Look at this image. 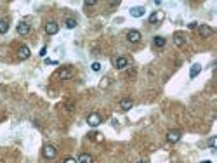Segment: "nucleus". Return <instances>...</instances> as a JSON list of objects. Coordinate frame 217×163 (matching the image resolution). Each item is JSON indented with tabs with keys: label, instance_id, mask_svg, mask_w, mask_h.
I'll use <instances>...</instances> for the list:
<instances>
[{
	"label": "nucleus",
	"instance_id": "12",
	"mask_svg": "<svg viewBox=\"0 0 217 163\" xmlns=\"http://www.w3.org/2000/svg\"><path fill=\"white\" fill-rule=\"evenodd\" d=\"M174 44L177 45V47H182V45L186 44V37H184V33H181V31L174 33Z\"/></svg>",
	"mask_w": 217,
	"mask_h": 163
},
{
	"label": "nucleus",
	"instance_id": "25",
	"mask_svg": "<svg viewBox=\"0 0 217 163\" xmlns=\"http://www.w3.org/2000/svg\"><path fill=\"white\" fill-rule=\"evenodd\" d=\"M45 64H57V61H54V59H45Z\"/></svg>",
	"mask_w": 217,
	"mask_h": 163
},
{
	"label": "nucleus",
	"instance_id": "20",
	"mask_svg": "<svg viewBox=\"0 0 217 163\" xmlns=\"http://www.w3.org/2000/svg\"><path fill=\"white\" fill-rule=\"evenodd\" d=\"M92 70L94 71H101V63H97V61H96V63H92Z\"/></svg>",
	"mask_w": 217,
	"mask_h": 163
},
{
	"label": "nucleus",
	"instance_id": "15",
	"mask_svg": "<svg viewBox=\"0 0 217 163\" xmlns=\"http://www.w3.org/2000/svg\"><path fill=\"white\" fill-rule=\"evenodd\" d=\"M144 12H146L144 7H132V9H130V16L132 17H142Z\"/></svg>",
	"mask_w": 217,
	"mask_h": 163
},
{
	"label": "nucleus",
	"instance_id": "3",
	"mask_svg": "<svg viewBox=\"0 0 217 163\" xmlns=\"http://www.w3.org/2000/svg\"><path fill=\"white\" fill-rule=\"evenodd\" d=\"M113 66L116 70H125V68L129 66V59H127L125 56H118V57L113 59Z\"/></svg>",
	"mask_w": 217,
	"mask_h": 163
},
{
	"label": "nucleus",
	"instance_id": "16",
	"mask_svg": "<svg viewBox=\"0 0 217 163\" xmlns=\"http://www.w3.org/2000/svg\"><path fill=\"white\" fill-rule=\"evenodd\" d=\"M165 44H167V40L163 37H160V35H156V37L153 38V45L156 47V49H162V47H165Z\"/></svg>",
	"mask_w": 217,
	"mask_h": 163
},
{
	"label": "nucleus",
	"instance_id": "21",
	"mask_svg": "<svg viewBox=\"0 0 217 163\" xmlns=\"http://www.w3.org/2000/svg\"><path fill=\"white\" fill-rule=\"evenodd\" d=\"M96 4H97L96 0H87V2H85V4H83V5H85V7H94V5H96Z\"/></svg>",
	"mask_w": 217,
	"mask_h": 163
},
{
	"label": "nucleus",
	"instance_id": "14",
	"mask_svg": "<svg viewBox=\"0 0 217 163\" xmlns=\"http://www.w3.org/2000/svg\"><path fill=\"white\" fill-rule=\"evenodd\" d=\"M76 161H78V163H94V158L90 156L89 153H80Z\"/></svg>",
	"mask_w": 217,
	"mask_h": 163
},
{
	"label": "nucleus",
	"instance_id": "6",
	"mask_svg": "<svg viewBox=\"0 0 217 163\" xmlns=\"http://www.w3.org/2000/svg\"><path fill=\"white\" fill-rule=\"evenodd\" d=\"M163 17H165L163 11H155L151 16H149V19H148V21L151 23V24H156V23H162L163 21Z\"/></svg>",
	"mask_w": 217,
	"mask_h": 163
},
{
	"label": "nucleus",
	"instance_id": "4",
	"mask_svg": "<svg viewBox=\"0 0 217 163\" xmlns=\"http://www.w3.org/2000/svg\"><path fill=\"white\" fill-rule=\"evenodd\" d=\"M198 33L201 38H208L214 35V28H210L208 24H198Z\"/></svg>",
	"mask_w": 217,
	"mask_h": 163
},
{
	"label": "nucleus",
	"instance_id": "2",
	"mask_svg": "<svg viewBox=\"0 0 217 163\" xmlns=\"http://www.w3.org/2000/svg\"><path fill=\"white\" fill-rule=\"evenodd\" d=\"M42 154H43V158H47V160H54L56 154H57V149H56L52 144H47V146H43Z\"/></svg>",
	"mask_w": 217,
	"mask_h": 163
},
{
	"label": "nucleus",
	"instance_id": "5",
	"mask_svg": "<svg viewBox=\"0 0 217 163\" xmlns=\"http://www.w3.org/2000/svg\"><path fill=\"white\" fill-rule=\"evenodd\" d=\"M101 121H103V118H101V114L99 113H90L89 116H87V123L90 127H99L101 125Z\"/></svg>",
	"mask_w": 217,
	"mask_h": 163
},
{
	"label": "nucleus",
	"instance_id": "11",
	"mask_svg": "<svg viewBox=\"0 0 217 163\" xmlns=\"http://www.w3.org/2000/svg\"><path fill=\"white\" fill-rule=\"evenodd\" d=\"M30 54H31V52H30V47H28V45H21V47L17 49V57H19L21 61L28 59V57H30Z\"/></svg>",
	"mask_w": 217,
	"mask_h": 163
},
{
	"label": "nucleus",
	"instance_id": "1",
	"mask_svg": "<svg viewBox=\"0 0 217 163\" xmlns=\"http://www.w3.org/2000/svg\"><path fill=\"white\" fill-rule=\"evenodd\" d=\"M71 76H73V70L71 68H61V70L56 71L54 78H57V80H70Z\"/></svg>",
	"mask_w": 217,
	"mask_h": 163
},
{
	"label": "nucleus",
	"instance_id": "19",
	"mask_svg": "<svg viewBox=\"0 0 217 163\" xmlns=\"http://www.w3.org/2000/svg\"><path fill=\"white\" fill-rule=\"evenodd\" d=\"M64 24H66V28H68V30H73V28L76 26V19H73V17H68V19L64 21Z\"/></svg>",
	"mask_w": 217,
	"mask_h": 163
},
{
	"label": "nucleus",
	"instance_id": "13",
	"mask_svg": "<svg viewBox=\"0 0 217 163\" xmlns=\"http://www.w3.org/2000/svg\"><path fill=\"white\" fill-rule=\"evenodd\" d=\"M130 108H134V101H132V99H122V101H120V109H122V111H129Z\"/></svg>",
	"mask_w": 217,
	"mask_h": 163
},
{
	"label": "nucleus",
	"instance_id": "18",
	"mask_svg": "<svg viewBox=\"0 0 217 163\" xmlns=\"http://www.w3.org/2000/svg\"><path fill=\"white\" fill-rule=\"evenodd\" d=\"M7 31H9V21L7 19H0V33L4 35Z\"/></svg>",
	"mask_w": 217,
	"mask_h": 163
},
{
	"label": "nucleus",
	"instance_id": "9",
	"mask_svg": "<svg viewBox=\"0 0 217 163\" xmlns=\"http://www.w3.org/2000/svg\"><path fill=\"white\" fill-rule=\"evenodd\" d=\"M30 30H31V26H30L26 21H21V23L16 26L17 35H28V33H30Z\"/></svg>",
	"mask_w": 217,
	"mask_h": 163
},
{
	"label": "nucleus",
	"instance_id": "8",
	"mask_svg": "<svg viewBox=\"0 0 217 163\" xmlns=\"http://www.w3.org/2000/svg\"><path fill=\"white\" fill-rule=\"evenodd\" d=\"M127 40H129L130 44H137L139 40H141V31H137V30H130L127 33Z\"/></svg>",
	"mask_w": 217,
	"mask_h": 163
},
{
	"label": "nucleus",
	"instance_id": "26",
	"mask_svg": "<svg viewBox=\"0 0 217 163\" xmlns=\"http://www.w3.org/2000/svg\"><path fill=\"white\" fill-rule=\"evenodd\" d=\"M45 54H47V47H42V50H40V56H42V57H43V56H45Z\"/></svg>",
	"mask_w": 217,
	"mask_h": 163
},
{
	"label": "nucleus",
	"instance_id": "24",
	"mask_svg": "<svg viewBox=\"0 0 217 163\" xmlns=\"http://www.w3.org/2000/svg\"><path fill=\"white\" fill-rule=\"evenodd\" d=\"M63 163H78V161H76L75 158H66V160H64Z\"/></svg>",
	"mask_w": 217,
	"mask_h": 163
},
{
	"label": "nucleus",
	"instance_id": "29",
	"mask_svg": "<svg viewBox=\"0 0 217 163\" xmlns=\"http://www.w3.org/2000/svg\"><path fill=\"white\" fill-rule=\"evenodd\" d=\"M137 163H148V161H144V160H141V161H137Z\"/></svg>",
	"mask_w": 217,
	"mask_h": 163
},
{
	"label": "nucleus",
	"instance_id": "28",
	"mask_svg": "<svg viewBox=\"0 0 217 163\" xmlns=\"http://www.w3.org/2000/svg\"><path fill=\"white\" fill-rule=\"evenodd\" d=\"M201 163H212L210 160H205V161H201Z\"/></svg>",
	"mask_w": 217,
	"mask_h": 163
},
{
	"label": "nucleus",
	"instance_id": "22",
	"mask_svg": "<svg viewBox=\"0 0 217 163\" xmlns=\"http://www.w3.org/2000/svg\"><path fill=\"white\" fill-rule=\"evenodd\" d=\"M208 146H210L212 149L215 147V136H214V137H210V139H208Z\"/></svg>",
	"mask_w": 217,
	"mask_h": 163
},
{
	"label": "nucleus",
	"instance_id": "27",
	"mask_svg": "<svg viewBox=\"0 0 217 163\" xmlns=\"http://www.w3.org/2000/svg\"><path fill=\"white\" fill-rule=\"evenodd\" d=\"M109 5H111V7H116V5H120V2H109Z\"/></svg>",
	"mask_w": 217,
	"mask_h": 163
},
{
	"label": "nucleus",
	"instance_id": "10",
	"mask_svg": "<svg viewBox=\"0 0 217 163\" xmlns=\"http://www.w3.org/2000/svg\"><path fill=\"white\" fill-rule=\"evenodd\" d=\"M181 139V132L179 130H168L167 132V141L170 144H175V142H179Z\"/></svg>",
	"mask_w": 217,
	"mask_h": 163
},
{
	"label": "nucleus",
	"instance_id": "23",
	"mask_svg": "<svg viewBox=\"0 0 217 163\" xmlns=\"http://www.w3.org/2000/svg\"><path fill=\"white\" fill-rule=\"evenodd\" d=\"M188 28H189V30H196V28H198V23H196V21H191L189 24H188Z\"/></svg>",
	"mask_w": 217,
	"mask_h": 163
},
{
	"label": "nucleus",
	"instance_id": "7",
	"mask_svg": "<svg viewBox=\"0 0 217 163\" xmlns=\"http://www.w3.org/2000/svg\"><path fill=\"white\" fill-rule=\"evenodd\" d=\"M57 31H59V24L56 21H49L45 24V33H47V35H56Z\"/></svg>",
	"mask_w": 217,
	"mask_h": 163
},
{
	"label": "nucleus",
	"instance_id": "17",
	"mask_svg": "<svg viewBox=\"0 0 217 163\" xmlns=\"http://www.w3.org/2000/svg\"><path fill=\"white\" fill-rule=\"evenodd\" d=\"M200 71H201V66L200 64H193V66H191V71H189V78H196Z\"/></svg>",
	"mask_w": 217,
	"mask_h": 163
}]
</instances>
